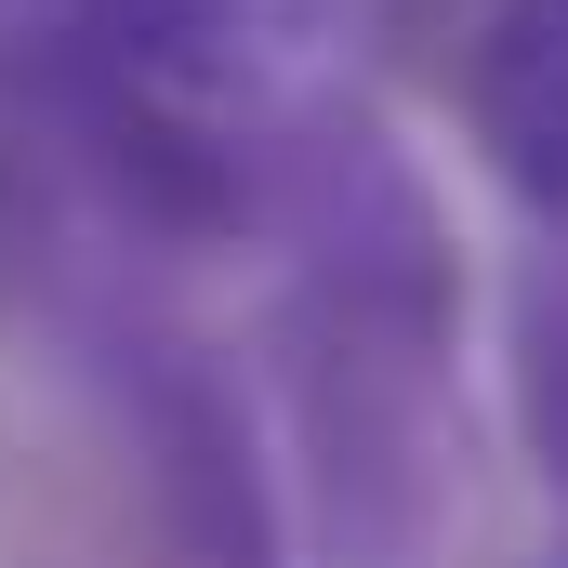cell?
Segmentation results:
<instances>
[{"label": "cell", "mask_w": 568, "mask_h": 568, "mask_svg": "<svg viewBox=\"0 0 568 568\" xmlns=\"http://www.w3.org/2000/svg\"><path fill=\"white\" fill-rule=\"evenodd\" d=\"M463 133L516 212L568 239V0H489L463 40Z\"/></svg>", "instance_id": "obj_4"}, {"label": "cell", "mask_w": 568, "mask_h": 568, "mask_svg": "<svg viewBox=\"0 0 568 568\" xmlns=\"http://www.w3.org/2000/svg\"><path fill=\"white\" fill-rule=\"evenodd\" d=\"M278 384H291V449H304L331 568H436L449 503H463L449 331L278 291Z\"/></svg>", "instance_id": "obj_1"}, {"label": "cell", "mask_w": 568, "mask_h": 568, "mask_svg": "<svg viewBox=\"0 0 568 568\" xmlns=\"http://www.w3.org/2000/svg\"><path fill=\"white\" fill-rule=\"evenodd\" d=\"M80 371H93V410H106V449L133 476V516L159 542V568H291L278 463L252 436L239 371L199 331H172L145 304H93Z\"/></svg>", "instance_id": "obj_2"}, {"label": "cell", "mask_w": 568, "mask_h": 568, "mask_svg": "<svg viewBox=\"0 0 568 568\" xmlns=\"http://www.w3.org/2000/svg\"><path fill=\"white\" fill-rule=\"evenodd\" d=\"M503 384H516V436L542 489H568V239H542L503 291Z\"/></svg>", "instance_id": "obj_5"}, {"label": "cell", "mask_w": 568, "mask_h": 568, "mask_svg": "<svg viewBox=\"0 0 568 568\" xmlns=\"http://www.w3.org/2000/svg\"><path fill=\"white\" fill-rule=\"evenodd\" d=\"M331 27H344V0H67L53 53L80 80L159 106V120L252 133V120H278L291 93H317Z\"/></svg>", "instance_id": "obj_3"}, {"label": "cell", "mask_w": 568, "mask_h": 568, "mask_svg": "<svg viewBox=\"0 0 568 568\" xmlns=\"http://www.w3.org/2000/svg\"><path fill=\"white\" fill-rule=\"evenodd\" d=\"M556 568H568V556H556Z\"/></svg>", "instance_id": "obj_6"}]
</instances>
